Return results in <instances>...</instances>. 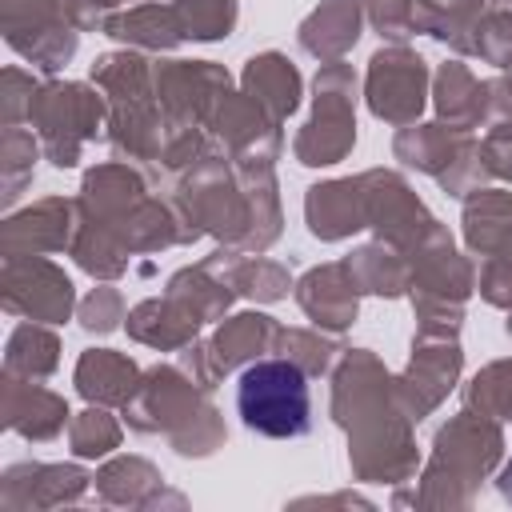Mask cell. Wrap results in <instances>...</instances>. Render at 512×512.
Instances as JSON below:
<instances>
[{
  "label": "cell",
  "instance_id": "cell-1",
  "mask_svg": "<svg viewBox=\"0 0 512 512\" xmlns=\"http://www.w3.org/2000/svg\"><path fill=\"white\" fill-rule=\"evenodd\" d=\"M236 412L244 428L268 440L312 432V388L296 360H256L236 376Z\"/></svg>",
  "mask_w": 512,
  "mask_h": 512
}]
</instances>
